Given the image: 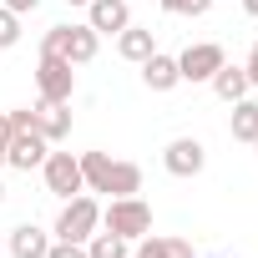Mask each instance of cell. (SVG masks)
Wrapping results in <instances>:
<instances>
[{
	"mask_svg": "<svg viewBox=\"0 0 258 258\" xmlns=\"http://www.w3.org/2000/svg\"><path fill=\"white\" fill-rule=\"evenodd\" d=\"M253 152H258V137H253Z\"/></svg>",
	"mask_w": 258,
	"mask_h": 258,
	"instance_id": "cell-30",
	"label": "cell"
},
{
	"mask_svg": "<svg viewBox=\"0 0 258 258\" xmlns=\"http://www.w3.org/2000/svg\"><path fill=\"white\" fill-rule=\"evenodd\" d=\"M142 243L152 248V258H192V243H187V238H152V233H147Z\"/></svg>",
	"mask_w": 258,
	"mask_h": 258,
	"instance_id": "cell-18",
	"label": "cell"
},
{
	"mask_svg": "<svg viewBox=\"0 0 258 258\" xmlns=\"http://www.w3.org/2000/svg\"><path fill=\"white\" fill-rule=\"evenodd\" d=\"M0 203H6V182H0Z\"/></svg>",
	"mask_w": 258,
	"mask_h": 258,
	"instance_id": "cell-28",
	"label": "cell"
},
{
	"mask_svg": "<svg viewBox=\"0 0 258 258\" xmlns=\"http://www.w3.org/2000/svg\"><path fill=\"white\" fill-rule=\"evenodd\" d=\"M142 81H147V91H172V86H182L177 56H162V51H152V56L142 61Z\"/></svg>",
	"mask_w": 258,
	"mask_h": 258,
	"instance_id": "cell-12",
	"label": "cell"
},
{
	"mask_svg": "<svg viewBox=\"0 0 258 258\" xmlns=\"http://www.w3.org/2000/svg\"><path fill=\"white\" fill-rule=\"evenodd\" d=\"M96 228H101V203H96L91 192H76V198H66V203H61L51 238H61V243H86Z\"/></svg>",
	"mask_w": 258,
	"mask_h": 258,
	"instance_id": "cell-2",
	"label": "cell"
},
{
	"mask_svg": "<svg viewBox=\"0 0 258 258\" xmlns=\"http://www.w3.org/2000/svg\"><path fill=\"white\" fill-rule=\"evenodd\" d=\"M96 46H101V36L91 26H51L41 41V56H61L71 66H86V61H96Z\"/></svg>",
	"mask_w": 258,
	"mask_h": 258,
	"instance_id": "cell-3",
	"label": "cell"
},
{
	"mask_svg": "<svg viewBox=\"0 0 258 258\" xmlns=\"http://www.w3.org/2000/svg\"><path fill=\"white\" fill-rule=\"evenodd\" d=\"M152 51H157V41H152L147 26H126V31L116 36V56H121V61H132V66H142Z\"/></svg>",
	"mask_w": 258,
	"mask_h": 258,
	"instance_id": "cell-15",
	"label": "cell"
},
{
	"mask_svg": "<svg viewBox=\"0 0 258 258\" xmlns=\"http://www.w3.org/2000/svg\"><path fill=\"white\" fill-rule=\"evenodd\" d=\"M213 258H223V253H213Z\"/></svg>",
	"mask_w": 258,
	"mask_h": 258,
	"instance_id": "cell-31",
	"label": "cell"
},
{
	"mask_svg": "<svg viewBox=\"0 0 258 258\" xmlns=\"http://www.w3.org/2000/svg\"><path fill=\"white\" fill-rule=\"evenodd\" d=\"M6 116H11V132H36V106H16Z\"/></svg>",
	"mask_w": 258,
	"mask_h": 258,
	"instance_id": "cell-21",
	"label": "cell"
},
{
	"mask_svg": "<svg viewBox=\"0 0 258 258\" xmlns=\"http://www.w3.org/2000/svg\"><path fill=\"white\" fill-rule=\"evenodd\" d=\"M0 167H6V152H0Z\"/></svg>",
	"mask_w": 258,
	"mask_h": 258,
	"instance_id": "cell-29",
	"label": "cell"
},
{
	"mask_svg": "<svg viewBox=\"0 0 258 258\" xmlns=\"http://www.w3.org/2000/svg\"><path fill=\"white\" fill-rule=\"evenodd\" d=\"M157 6H162L167 16H208L213 0H157Z\"/></svg>",
	"mask_w": 258,
	"mask_h": 258,
	"instance_id": "cell-19",
	"label": "cell"
},
{
	"mask_svg": "<svg viewBox=\"0 0 258 258\" xmlns=\"http://www.w3.org/2000/svg\"><path fill=\"white\" fill-rule=\"evenodd\" d=\"M46 152H51V142H46L41 132H11V142H6V167L31 172V167L46 162Z\"/></svg>",
	"mask_w": 258,
	"mask_h": 258,
	"instance_id": "cell-10",
	"label": "cell"
},
{
	"mask_svg": "<svg viewBox=\"0 0 258 258\" xmlns=\"http://www.w3.org/2000/svg\"><path fill=\"white\" fill-rule=\"evenodd\" d=\"M66 6H91V0H66Z\"/></svg>",
	"mask_w": 258,
	"mask_h": 258,
	"instance_id": "cell-27",
	"label": "cell"
},
{
	"mask_svg": "<svg viewBox=\"0 0 258 258\" xmlns=\"http://www.w3.org/2000/svg\"><path fill=\"white\" fill-rule=\"evenodd\" d=\"M86 26L96 36H121L132 26V0H91L86 6Z\"/></svg>",
	"mask_w": 258,
	"mask_h": 258,
	"instance_id": "cell-9",
	"label": "cell"
},
{
	"mask_svg": "<svg viewBox=\"0 0 258 258\" xmlns=\"http://www.w3.org/2000/svg\"><path fill=\"white\" fill-rule=\"evenodd\" d=\"M46 258H86V243H61V238H51V253Z\"/></svg>",
	"mask_w": 258,
	"mask_h": 258,
	"instance_id": "cell-22",
	"label": "cell"
},
{
	"mask_svg": "<svg viewBox=\"0 0 258 258\" xmlns=\"http://www.w3.org/2000/svg\"><path fill=\"white\" fill-rule=\"evenodd\" d=\"M208 86H213V91H218V101H228V106H233V101H243V96L253 91V86H248V71H243V66H228V61L213 71V81H208Z\"/></svg>",
	"mask_w": 258,
	"mask_h": 258,
	"instance_id": "cell-14",
	"label": "cell"
},
{
	"mask_svg": "<svg viewBox=\"0 0 258 258\" xmlns=\"http://www.w3.org/2000/svg\"><path fill=\"white\" fill-rule=\"evenodd\" d=\"M0 6L16 11V16H26V11H36V6H41V0H0Z\"/></svg>",
	"mask_w": 258,
	"mask_h": 258,
	"instance_id": "cell-24",
	"label": "cell"
},
{
	"mask_svg": "<svg viewBox=\"0 0 258 258\" xmlns=\"http://www.w3.org/2000/svg\"><path fill=\"white\" fill-rule=\"evenodd\" d=\"M16 41H21V16L0 6V51H11Z\"/></svg>",
	"mask_w": 258,
	"mask_h": 258,
	"instance_id": "cell-20",
	"label": "cell"
},
{
	"mask_svg": "<svg viewBox=\"0 0 258 258\" xmlns=\"http://www.w3.org/2000/svg\"><path fill=\"white\" fill-rule=\"evenodd\" d=\"M6 142H11V116L0 111V152H6Z\"/></svg>",
	"mask_w": 258,
	"mask_h": 258,
	"instance_id": "cell-25",
	"label": "cell"
},
{
	"mask_svg": "<svg viewBox=\"0 0 258 258\" xmlns=\"http://www.w3.org/2000/svg\"><path fill=\"white\" fill-rule=\"evenodd\" d=\"M228 61V51L218 46V41H198V46H187L182 56H177V71H182V81H213V71Z\"/></svg>",
	"mask_w": 258,
	"mask_h": 258,
	"instance_id": "cell-7",
	"label": "cell"
},
{
	"mask_svg": "<svg viewBox=\"0 0 258 258\" xmlns=\"http://www.w3.org/2000/svg\"><path fill=\"white\" fill-rule=\"evenodd\" d=\"M228 132H233V142H248V147H253V137H258V101H253V96L233 101V116H228Z\"/></svg>",
	"mask_w": 258,
	"mask_h": 258,
	"instance_id": "cell-16",
	"label": "cell"
},
{
	"mask_svg": "<svg viewBox=\"0 0 258 258\" xmlns=\"http://www.w3.org/2000/svg\"><path fill=\"white\" fill-rule=\"evenodd\" d=\"M81 182H86V192L137 198L142 192V167L137 162H116L111 152H81Z\"/></svg>",
	"mask_w": 258,
	"mask_h": 258,
	"instance_id": "cell-1",
	"label": "cell"
},
{
	"mask_svg": "<svg viewBox=\"0 0 258 258\" xmlns=\"http://www.w3.org/2000/svg\"><path fill=\"white\" fill-rule=\"evenodd\" d=\"M41 177H46V192H56V198L86 192V182H81V157H71V152H46Z\"/></svg>",
	"mask_w": 258,
	"mask_h": 258,
	"instance_id": "cell-6",
	"label": "cell"
},
{
	"mask_svg": "<svg viewBox=\"0 0 258 258\" xmlns=\"http://www.w3.org/2000/svg\"><path fill=\"white\" fill-rule=\"evenodd\" d=\"M238 6H243V11H248V16H258V0H238Z\"/></svg>",
	"mask_w": 258,
	"mask_h": 258,
	"instance_id": "cell-26",
	"label": "cell"
},
{
	"mask_svg": "<svg viewBox=\"0 0 258 258\" xmlns=\"http://www.w3.org/2000/svg\"><path fill=\"white\" fill-rule=\"evenodd\" d=\"M71 101H36V132L56 147V142H66L71 137V111H66Z\"/></svg>",
	"mask_w": 258,
	"mask_h": 258,
	"instance_id": "cell-11",
	"label": "cell"
},
{
	"mask_svg": "<svg viewBox=\"0 0 258 258\" xmlns=\"http://www.w3.org/2000/svg\"><path fill=\"white\" fill-rule=\"evenodd\" d=\"M162 167H167L172 177H198V172L208 167V147H203L198 137H172V142L162 147Z\"/></svg>",
	"mask_w": 258,
	"mask_h": 258,
	"instance_id": "cell-8",
	"label": "cell"
},
{
	"mask_svg": "<svg viewBox=\"0 0 258 258\" xmlns=\"http://www.w3.org/2000/svg\"><path fill=\"white\" fill-rule=\"evenodd\" d=\"M101 228L116 233V238H126V243H137V238L152 233V208L142 203V192L137 198H111L101 208Z\"/></svg>",
	"mask_w": 258,
	"mask_h": 258,
	"instance_id": "cell-4",
	"label": "cell"
},
{
	"mask_svg": "<svg viewBox=\"0 0 258 258\" xmlns=\"http://www.w3.org/2000/svg\"><path fill=\"white\" fill-rule=\"evenodd\" d=\"M51 253V233L36 228V223H21L11 228V258H46Z\"/></svg>",
	"mask_w": 258,
	"mask_h": 258,
	"instance_id": "cell-13",
	"label": "cell"
},
{
	"mask_svg": "<svg viewBox=\"0 0 258 258\" xmlns=\"http://www.w3.org/2000/svg\"><path fill=\"white\" fill-rule=\"evenodd\" d=\"M243 71H248V86H258V41H253V51H248V61H243Z\"/></svg>",
	"mask_w": 258,
	"mask_h": 258,
	"instance_id": "cell-23",
	"label": "cell"
},
{
	"mask_svg": "<svg viewBox=\"0 0 258 258\" xmlns=\"http://www.w3.org/2000/svg\"><path fill=\"white\" fill-rule=\"evenodd\" d=\"M36 91H41V101H71V91H76V66L61 61V56H41V61H36Z\"/></svg>",
	"mask_w": 258,
	"mask_h": 258,
	"instance_id": "cell-5",
	"label": "cell"
},
{
	"mask_svg": "<svg viewBox=\"0 0 258 258\" xmlns=\"http://www.w3.org/2000/svg\"><path fill=\"white\" fill-rule=\"evenodd\" d=\"M86 258H132V243L101 228V233H91V238H86Z\"/></svg>",
	"mask_w": 258,
	"mask_h": 258,
	"instance_id": "cell-17",
	"label": "cell"
}]
</instances>
